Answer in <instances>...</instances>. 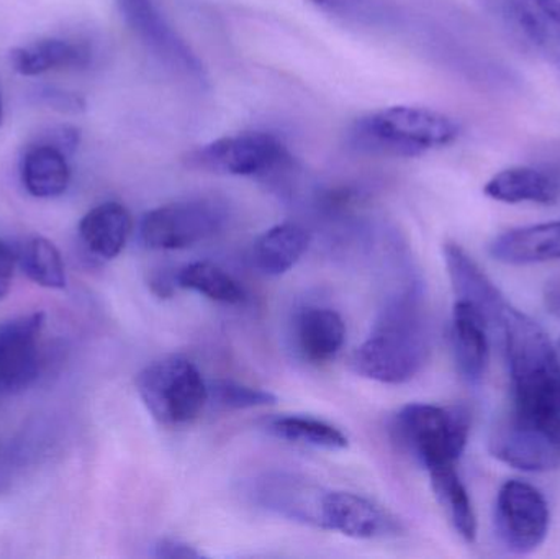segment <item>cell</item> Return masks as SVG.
<instances>
[{"label": "cell", "instance_id": "f1b7e54d", "mask_svg": "<svg viewBox=\"0 0 560 559\" xmlns=\"http://www.w3.org/2000/svg\"><path fill=\"white\" fill-rule=\"evenodd\" d=\"M207 386H209V400L212 399L213 404L222 409H255V407L272 406L278 400L275 394L268 391L256 389L233 381H215Z\"/></svg>", "mask_w": 560, "mask_h": 559}, {"label": "cell", "instance_id": "836d02e7", "mask_svg": "<svg viewBox=\"0 0 560 559\" xmlns=\"http://www.w3.org/2000/svg\"><path fill=\"white\" fill-rule=\"evenodd\" d=\"M2 118H3V108H2V101H0V125H2Z\"/></svg>", "mask_w": 560, "mask_h": 559}, {"label": "cell", "instance_id": "83f0119b", "mask_svg": "<svg viewBox=\"0 0 560 559\" xmlns=\"http://www.w3.org/2000/svg\"><path fill=\"white\" fill-rule=\"evenodd\" d=\"M328 15L358 25L385 26L392 23V12L384 0H308Z\"/></svg>", "mask_w": 560, "mask_h": 559}, {"label": "cell", "instance_id": "f546056e", "mask_svg": "<svg viewBox=\"0 0 560 559\" xmlns=\"http://www.w3.org/2000/svg\"><path fill=\"white\" fill-rule=\"evenodd\" d=\"M154 548H156V550H154V557L158 558L194 559L202 557L196 548L184 544V541L173 540V538H164V540H161Z\"/></svg>", "mask_w": 560, "mask_h": 559}, {"label": "cell", "instance_id": "8fae6325", "mask_svg": "<svg viewBox=\"0 0 560 559\" xmlns=\"http://www.w3.org/2000/svg\"><path fill=\"white\" fill-rule=\"evenodd\" d=\"M520 42L560 71V0H483Z\"/></svg>", "mask_w": 560, "mask_h": 559}, {"label": "cell", "instance_id": "484cf974", "mask_svg": "<svg viewBox=\"0 0 560 559\" xmlns=\"http://www.w3.org/2000/svg\"><path fill=\"white\" fill-rule=\"evenodd\" d=\"M268 430L278 439L299 443V445L329 450V452L348 449V436L341 430L312 417H278L269 422Z\"/></svg>", "mask_w": 560, "mask_h": 559}, {"label": "cell", "instance_id": "4fadbf2b", "mask_svg": "<svg viewBox=\"0 0 560 559\" xmlns=\"http://www.w3.org/2000/svg\"><path fill=\"white\" fill-rule=\"evenodd\" d=\"M490 453L500 462L522 471L541 473L560 466V452L545 436L516 422L503 420L490 436Z\"/></svg>", "mask_w": 560, "mask_h": 559}, {"label": "cell", "instance_id": "3957f363", "mask_svg": "<svg viewBox=\"0 0 560 559\" xmlns=\"http://www.w3.org/2000/svg\"><path fill=\"white\" fill-rule=\"evenodd\" d=\"M460 137V125L450 115L427 107L394 105L369 112L349 128L354 150L385 156L415 158L450 147Z\"/></svg>", "mask_w": 560, "mask_h": 559}, {"label": "cell", "instance_id": "7a4b0ae2", "mask_svg": "<svg viewBox=\"0 0 560 559\" xmlns=\"http://www.w3.org/2000/svg\"><path fill=\"white\" fill-rule=\"evenodd\" d=\"M430 353L427 321L415 295L392 305L364 343L355 348L351 368L359 376L382 384L413 380Z\"/></svg>", "mask_w": 560, "mask_h": 559}, {"label": "cell", "instance_id": "277c9868", "mask_svg": "<svg viewBox=\"0 0 560 559\" xmlns=\"http://www.w3.org/2000/svg\"><path fill=\"white\" fill-rule=\"evenodd\" d=\"M392 430L398 445L431 471L457 465L469 442L470 417L463 407L408 404Z\"/></svg>", "mask_w": 560, "mask_h": 559}, {"label": "cell", "instance_id": "ffe728a7", "mask_svg": "<svg viewBox=\"0 0 560 559\" xmlns=\"http://www.w3.org/2000/svg\"><path fill=\"white\" fill-rule=\"evenodd\" d=\"M325 492L295 478L275 476L266 478L259 486V501L269 511L303 524L319 527V511Z\"/></svg>", "mask_w": 560, "mask_h": 559}, {"label": "cell", "instance_id": "d4e9b609", "mask_svg": "<svg viewBox=\"0 0 560 559\" xmlns=\"http://www.w3.org/2000/svg\"><path fill=\"white\" fill-rule=\"evenodd\" d=\"M176 282L179 288L199 292L220 304L235 305L245 301V291L238 281L212 263L199 261L184 266L177 272Z\"/></svg>", "mask_w": 560, "mask_h": 559}, {"label": "cell", "instance_id": "d6986e66", "mask_svg": "<svg viewBox=\"0 0 560 559\" xmlns=\"http://www.w3.org/2000/svg\"><path fill=\"white\" fill-rule=\"evenodd\" d=\"M296 347L313 364L332 360L346 340V325L331 308L308 307L296 318Z\"/></svg>", "mask_w": 560, "mask_h": 559}, {"label": "cell", "instance_id": "7402d4cb", "mask_svg": "<svg viewBox=\"0 0 560 559\" xmlns=\"http://www.w3.org/2000/svg\"><path fill=\"white\" fill-rule=\"evenodd\" d=\"M13 71L22 75L45 74L55 69L85 68L92 53L82 43L65 39H42L28 46H19L10 51Z\"/></svg>", "mask_w": 560, "mask_h": 559}, {"label": "cell", "instance_id": "6da1fadb", "mask_svg": "<svg viewBox=\"0 0 560 559\" xmlns=\"http://www.w3.org/2000/svg\"><path fill=\"white\" fill-rule=\"evenodd\" d=\"M502 335L512 381L510 417L535 430L560 452V358L538 322L509 301L492 325Z\"/></svg>", "mask_w": 560, "mask_h": 559}, {"label": "cell", "instance_id": "ba28073f", "mask_svg": "<svg viewBox=\"0 0 560 559\" xmlns=\"http://www.w3.org/2000/svg\"><path fill=\"white\" fill-rule=\"evenodd\" d=\"M128 28L148 51L174 74L197 85H207L206 66L189 43L167 22L154 0H115Z\"/></svg>", "mask_w": 560, "mask_h": 559}, {"label": "cell", "instance_id": "ac0fdd59", "mask_svg": "<svg viewBox=\"0 0 560 559\" xmlns=\"http://www.w3.org/2000/svg\"><path fill=\"white\" fill-rule=\"evenodd\" d=\"M131 216L118 202H104L82 217L79 236L85 248L101 259H114L124 252L130 238Z\"/></svg>", "mask_w": 560, "mask_h": 559}, {"label": "cell", "instance_id": "4316f807", "mask_svg": "<svg viewBox=\"0 0 560 559\" xmlns=\"http://www.w3.org/2000/svg\"><path fill=\"white\" fill-rule=\"evenodd\" d=\"M20 268L26 278L35 284L46 289L66 288V268L61 253L55 243L43 236H33L23 245L22 252L16 255Z\"/></svg>", "mask_w": 560, "mask_h": 559}, {"label": "cell", "instance_id": "5b68a950", "mask_svg": "<svg viewBox=\"0 0 560 559\" xmlns=\"http://www.w3.org/2000/svg\"><path fill=\"white\" fill-rule=\"evenodd\" d=\"M135 386L141 403L161 426H187L209 403V386L199 368L186 358H164L148 364L138 373Z\"/></svg>", "mask_w": 560, "mask_h": 559}, {"label": "cell", "instance_id": "30bf717a", "mask_svg": "<svg viewBox=\"0 0 560 559\" xmlns=\"http://www.w3.org/2000/svg\"><path fill=\"white\" fill-rule=\"evenodd\" d=\"M45 314L33 312L0 324V399L22 393L43 368Z\"/></svg>", "mask_w": 560, "mask_h": 559}, {"label": "cell", "instance_id": "7c38bea8", "mask_svg": "<svg viewBox=\"0 0 560 559\" xmlns=\"http://www.w3.org/2000/svg\"><path fill=\"white\" fill-rule=\"evenodd\" d=\"M319 527L358 540L392 537L401 531L397 519L362 496L345 491L323 494Z\"/></svg>", "mask_w": 560, "mask_h": 559}, {"label": "cell", "instance_id": "d6a6232c", "mask_svg": "<svg viewBox=\"0 0 560 559\" xmlns=\"http://www.w3.org/2000/svg\"><path fill=\"white\" fill-rule=\"evenodd\" d=\"M545 304L552 315L560 318V278L552 279L546 284Z\"/></svg>", "mask_w": 560, "mask_h": 559}, {"label": "cell", "instance_id": "8992f818", "mask_svg": "<svg viewBox=\"0 0 560 559\" xmlns=\"http://www.w3.org/2000/svg\"><path fill=\"white\" fill-rule=\"evenodd\" d=\"M229 222V207L215 197H192L156 207L140 222V240L148 249L190 248L215 236Z\"/></svg>", "mask_w": 560, "mask_h": 559}, {"label": "cell", "instance_id": "9c48e42d", "mask_svg": "<svg viewBox=\"0 0 560 559\" xmlns=\"http://www.w3.org/2000/svg\"><path fill=\"white\" fill-rule=\"evenodd\" d=\"M549 508L535 486L518 479L506 481L495 504V528L500 541L512 554L528 555L545 544L549 532Z\"/></svg>", "mask_w": 560, "mask_h": 559}, {"label": "cell", "instance_id": "1f68e13d", "mask_svg": "<svg viewBox=\"0 0 560 559\" xmlns=\"http://www.w3.org/2000/svg\"><path fill=\"white\" fill-rule=\"evenodd\" d=\"M42 97L46 104L61 112L84 110V101L79 98L78 95L68 94V92H58L51 89V91L42 92Z\"/></svg>", "mask_w": 560, "mask_h": 559}, {"label": "cell", "instance_id": "5bb4252c", "mask_svg": "<svg viewBox=\"0 0 560 559\" xmlns=\"http://www.w3.org/2000/svg\"><path fill=\"white\" fill-rule=\"evenodd\" d=\"M489 321L476 305L456 299L451 341L457 370L469 384H479L489 366Z\"/></svg>", "mask_w": 560, "mask_h": 559}, {"label": "cell", "instance_id": "603a6c76", "mask_svg": "<svg viewBox=\"0 0 560 559\" xmlns=\"http://www.w3.org/2000/svg\"><path fill=\"white\" fill-rule=\"evenodd\" d=\"M312 236L296 223H280L262 233L253 248L256 268L268 276L285 275L308 249Z\"/></svg>", "mask_w": 560, "mask_h": 559}, {"label": "cell", "instance_id": "cb8c5ba5", "mask_svg": "<svg viewBox=\"0 0 560 559\" xmlns=\"http://www.w3.org/2000/svg\"><path fill=\"white\" fill-rule=\"evenodd\" d=\"M428 473H430L434 496L446 512L454 531L467 544H472L477 537L476 512L456 466H443Z\"/></svg>", "mask_w": 560, "mask_h": 559}, {"label": "cell", "instance_id": "4dcf8cb0", "mask_svg": "<svg viewBox=\"0 0 560 559\" xmlns=\"http://www.w3.org/2000/svg\"><path fill=\"white\" fill-rule=\"evenodd\" d=\"M16 255L7 243L0 240V299L9 294L15 271Z\"/></svg>", "mask_w": 560, "mask_h": 559}, {"label": "cell", "instance_id": "52a82bcc", "mask_svg": "<svg viewBox=\"0 0 560 559\" xmlns=\"http://www.w3.org/2000/svg\"><path fill=\"white\" fill-rule=\"evenodd\" d=\"M189 163L212 173L268 179L289 170L293 158L278 135L243 131L197 148L189 154Z\"/></svg>", "mask_w": 560, "mask_h": 559}, {"label": "cell", "instance_id": "44dd1931", "mask_svg": "<svg viewBox=\"0 0 560 559\" xmlns=\"http://www.w3.org/2000/svg\"><path fill=\"white\" fill-rule=\"evenodd\" d=\"M20 173L25 189L38 199L62 196L71 180L66 153L45 141L33 144L25 151Z\"/></svg>", "mask_w": 560, "mask_h": 559}, {"label": "cell", "instance_id": "2e32d148", "mask_svg": "<svg viewBox=\"0 0 560 559\" xmlns=\"http://www.w3.org/2000/svg\"><path fill=\"white\" fill-rule=\"evenodd\" d=\"M443 253L457 301H466L476 305L486 315L489 324H492L497 312L506 302L505 295L457 243H446Z\"/></svg>", "mask_w": 560, "mask_h": 559}, {"label": "cell", "instance_id": "e0dca14e", "mask_svg": "<svg viewBox=\"0 0 560 559\" xmlns=\"http://www.w3.org/2000/svg\"><path fill=\"white\" fill-rule=\"evenodd\" d=\"M490 199L505 203H549L560 199L558 173L533 166H515L497 173L483 187Z\"/></svg>", "mask_w": 560, "mask_h": 559}, {"label": "cell", "instance_id": "9a60e30c", "mask_svg": "<svg viewBox=\"0 0 560 559\" xmlns=\"http://www.w3.org/2000/svg\"><path fill=\"white\" fill-rule=\"evenodd\" d=\"M490 255L505 265H536L560 259V220L509 230L490 243Z\"/></svg>", "mask_w": 560, "mask_h": 559}]
</instances>
